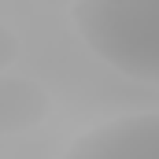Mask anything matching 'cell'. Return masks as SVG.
<instances>
[{"label":"cell","instance_id":"obj_4","mask_svg":"<svg viewBox=\"0 0 159 159\" xmlns=\"http://www.w3.org/2000/svg\"><path fill=\"white\" fill-rule=\"evenodd\" d=\"M15 59H19V37H15V34L0 22V74H4Z\"/></svg>","mask_w":159,"mask_h":159},{"label":"cell","instance_id":"obj_2","mask_svg":"<svg viewBox=\"0 0 159 159\" xmlns=\"http://www.w3.org/2000/svg\"><path fill=\"white\" fill-rule=\"evenodd\" d=\"M63 159H159V111L100 122L81 133Z\"/></svg>","mask_w":159,"mask_h":159},{"label":"cell","instance_id":"obj_1","mask_svg":"<svg viewBox=\"0 0 159 159\" xmlns=\"http://www.w3.org/2000/svg\"><path fill=\"white\" fill-rule=\"evenodd\" d=\"M70 22L96 59L159 85V0H74Z\"/></svg>","mask_w":159,"mask_h":159},{"label":"cell","instance_id":"obj_3","mask_svg":"<svg viewBox=\"0 0 159 159\" xmlns=\"http://www.w3.org/2000/svg\"><path fill=\"white\" fill-rule=\"evenodd\" d=\"M52 96L48 89L22 74H0V137L4 133H26L48 119Z\"/></svg>","mask_w":159,"mask_h":159}]
</instances>
